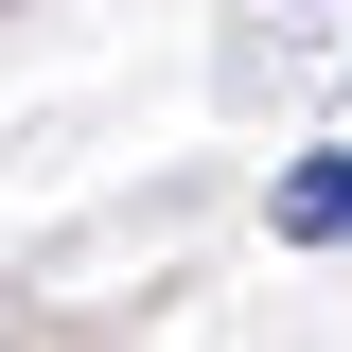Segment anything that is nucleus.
Segmentation results:
<instances>
[{
  "label": "nucleus",
  "instance_id": "1",
  "mask_svg": "<svg viewBox=\"0 0 352 352\" xmlns=\"http://www.w3.org/2000/svg\"><path fill=\"white\" fill-rule=\"evenodd\" d=\"M264 212H282V247H352V141H317V159L282 176Z\"/></svg>",
  "mask_w": 352,
  "mask_h": 352
}]
</instances>
